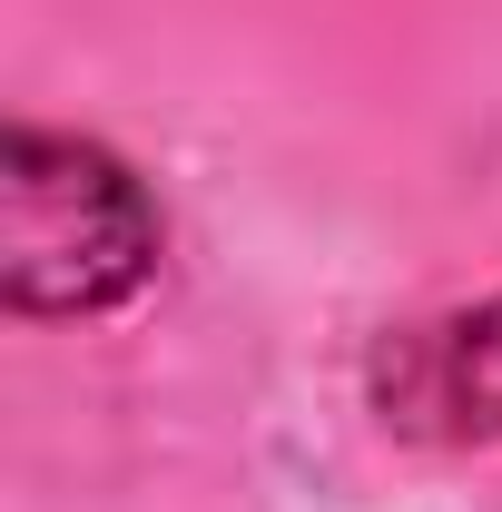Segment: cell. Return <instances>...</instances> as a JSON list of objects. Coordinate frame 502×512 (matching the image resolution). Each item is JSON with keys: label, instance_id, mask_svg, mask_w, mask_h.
Masks as SVG:
<instances>
[{"label": "cell", "instance_id": "obj_1", "mask_svg": "<svg viewBox=\"0 0 502 512\" xmlns=\"http://www.w3.org/2000/svg\"><path fill=\"white\" fill-rule=\"evenodd\" d=\"M158 276V207L99 138H0V296L10 316H109Z\"/></svg>", "mask_w": 502, "mask_h": 512}, {"label": "cell", "instance_id": "obj_2", "mask_svg": "<svg viewBox=\"0 0 502 512\" xmlns=\"http://www.w3.org/2000/svg\"><path fill=\"white\" fill-rule=\"evenodd\" d=\"M375 414L404 444H502V296L424 316L375 345Z\"/></svg>", "mask_w": 502, "mask_h": 512}]
</instances>
